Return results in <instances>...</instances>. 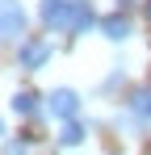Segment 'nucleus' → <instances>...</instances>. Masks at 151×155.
Masks as SVG:
<instances>
[{"label": "nucleus", "instance_id": "20e7f679", "mask_svg": "<svg viewBox=\"0 0 151 155\" xmlns=\"http://www.w3.org/2000/svg\"><path fill=\"white\" fill-rule=\"evenodd\" d=\"M46 113L59 117V122H76V113H80V92H76V88H55L46 97Z\"/></svg>", "mask_w": 151, "mask_h": 155}, {"label": "nucleus", "instance_id": "423d86ee", "mask_svg": "<svg viewBox=\"0 0 151 155\" xmlns=\"http://www.w3.org/2000/svg\"><path fill=\"white\" fill-rule=\"evenodd\" d=\"M126 109L139 117V126H151V88H134L126 97Z\"/></svg>", "mask_w": 151, "mask_h": 155}, {"label": "nucleus", "instance_id": "7ed1b4c3", "mask_svg": "<svg viewBox=\"0 0 151 155\" xmlns=\"http://www.w3.org/2000/svg\"><path fill=\"white\" fill-rule=\"evenodd\" d=\"M50 54L55 51H50V42H42V38H21L17 42V63H21L25 71H42Z\"/></svg>", "mask_w": 151, "mask_h": 155}, {"label": "nucleus", "instance_id": "0eeeda50", "mask_svg": "<svg viewBox=\"0 0 151 155\" xmlns=\"http://www.w3.org/2000/svg\"><path fill=\"white\" fill-rule=\"evenodd\" d=\"M92 25H101L97 13H92V4H88V0H80V13H76V21H72V38H84Z\"/></svg>", "mask_w": 151, "mask_h": 155}, {"label": "nucleus", "instance_id": "9d476101", "mask_svg": "<svg viewBox=\"0 0 151 155\" xmlns=\"http://www.w3.org/2000/svg\"><path fill=\"white\" fill-rule=\"evenodd\" d=\"M4 155H29V143L25 138H8L4 143Z\"/></svg>", "mask_w": 151, "mask_h": 155}, {"label": "nucleus", "instance_id": "f257e3e1", "mask_svg": "<svg viewBox=\"0 0 151 155\" xmlns=\"http://www.w3.org/2000/svg\"><path fill=\"white\" fill-rule=\"evenodd\" d=\"M80 13V0H42V25L46 29H59V34H72V21Z\"/></svg>", "mask_w": 151, "mask_h": 155}, {"label": "nucleus", "instance_id": "39448f33", "mask_svg": "<svg viewBox=\"0 0 151 155\" xmlns=\"http://www.w3.org/2000/svg\"><path fill=\"white\" fill-rule=\"evenodd\" d=\"M101 34H105L109 42H126V38L134 34V21L118 8V13H109V17H101Z\"/></svg>", "mask_w": 151, "mask_h": 155}, {"label": "nucleus", "instance_id": "1a4fd4ad", "mask_svg": "<svg viewBox=\"0 0 151 155\" xmlns=\"http://www.w3.org/2000/svg\"><path fill=\"white\" fill-rule=\"evenodd\" d=\"M55 138H59V147H80V143H84V126H80V122H63V130H59Z\"/></svg>", "mask_w": 151, "mask_h": 155}, {"label": "nucleus", "instance_id": "f8f14e48", "mask_svg": "<svg viewBox=\"0 0 151 155\" xmlns=\"http://www.w3.org/2000/svg\"><path fill=\"white\" fill-rule=\"evenodd\" d=\"M0 134H4V117H0Z\"/></svg>", "mask_w": 151, "mask_h": 155}, {"label": "nucleus", "instance_id": "9b49d317", "mask_svg": "<svg viewBox=\"0 0 151 155\" xmlns=\"http://www.w3.org/2000/svg\"><path fill=\"white\" fill-rule=\"evenodd\" d=\"M147 21H151V0H147Z\"/></svg>", "mask_w": 151, "mask_h": 155}, {"label": "nucleus", "instance_id": "f03ea898", "mask_svg": "<svg viewBox=\"0 0 151 155\" xmlns=\"http://www.w3.org/2000/svg\"><path fill=\"white\" fill-rule=\"evenodd\" d=\"M25 25H29V17H25L21 0H0V38L17 42V38H25Z\"/></svg>", "mask_w": 151, "mask_h": 155}, {"label": "nucleus", "instance_id": "6e6552de", "mask_svg": "<svg viewBox=\"0 0 151 155\" xmlns=\"http://www.w3.org/2000/svg\"><path fill=\"white\" fill-rule=\"evenodd\" d=\"M8 105H13V113H21V117H34V113H38V92H29V88H17Z\"/></svg>", "mask_w": 151, "mask_h": 155}]
</instances>
